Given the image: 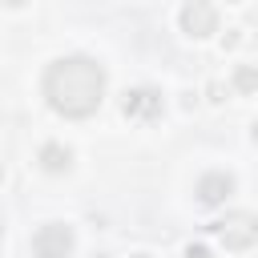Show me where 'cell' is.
<instances>
[{
  "label": "cell",
  "mask_w": 258,
  "mask_h": 258,
  "mask_svg": "<svg viewBox=\"0 0 258 258\" xmlns=\"http://www.w3.org/2000/svg\"><path fill=\"white\" fill-rule=\"evenodd\" d=\"M198 202L202 206H222L230 194H234V173H226V169H210V173H202V181H198Z\"/></svg>",
  "instance_id": "obj_6"
},
{
  "label": "cell",
  "mask_w": 258,
  "mask_h": 258,
  "mask_svg": "<svg viewBox=\"0 0 258 258\" xmlns=\"http://www.w3.org/2000/svg\"><path fill=\"white\" fill-rule=\"evenodd\" d=\"M36 161H40L44 173H69L73 169V149L60 145V141H44L40 153H36Z\"/></svg>",
  "instance_id": "obj_7"
},
{
  "label": "cell",
  "mask_w": 258,
  "mask_h": 258,
  "mask_svg": "<svg viewBox=\"0 0 258 258\" xmlns=\"http://www.w3.org/2000/svg\"><path fill=\"white\" fill-rule=\"evenodd\" d=\"M161 109H165V101H161V93L149 89V85L129 89V93L121 97V113H125L129 121H153V117H161Z\"/></svg>",
  "instance_id": "obj_5"
},
{
  "label": "cell",
  "mask_w": 258,
  "mask_h": 258,
  "mask_svg": "<svg viewBox=\"0 0 258 258\" xmlns=\"http://www.w3.org/2000/svg\"><path fill=\"white\" fill-rule=\"evenodd\" d=\"M181 258H214V250H210V246H198V242H194V246H185V254H181Z\"/></svg>",
  "instance_id": "obj_9"
},
{
  "label": "cell",
  "mask_w": 258,
  "mask_h": 258,
  "mask_svg": "<svg viewBox=\"0 0 258 258\" xmlns=\"http://www.w3.org/2000/svg\"><path fill=\"white\" fill-rule=\"evenodd\" d=\"M4 4H8V8H24L28 0H4Z\"/></svg>",
  "instance_id": "obj_10"
},
{
  "label": "cell",
  "mask_w": 258,
  "mask_h": 258,
  "mask_svg": "<svg viewBox=\"0 0 258 258\" xmlns=\"http://www.w3.org/2000/svg\"><path fill=\"white\" fill-rule=\"evenodd\" d=\"M250 137H254V141H258V121H254V125H250Z\"/></svg>",
  "instance_id": "obj_11"
},
{
  "label": "cell",
  "mask_w": 258,
  "mask_h": 258,
  "mask_svg": "<svg viewBox=\"0 0 258 258\" xmlns=\"http://www.w3.org/2000/svg\"><path fill=\"white\" fill-rule=\"evenodd\" d=\"M214 234H218V242H222L226 250H246V246L258 242V218L246 214V210L226 214L222 222H214Z\"/></svg>",
  "instance_id": "obj_2"
},
{
  "label": "cell",
  "mask_w": 258,
  "mask_h": 258,
  "mask_svg": "<svg viewBox=\"0 0 258 258\" xmlns=\"http://www.w3.org/2000/svg\"><path fill=\"white\" fill-rule=\"evenodd\" d=\"M133 258H149V254H133Z\"/></svg>",
  "instance_id": "obj_14"
},
{
  "label": "cell",
  "mask_w": 258,
  "mask_h": 258,
  "mask_svg": "<svg viewBox=\"0 0 258 258\" xmlns=\"http://www.w3.org/2000/svg\"><path fill=\"white\" fill-rule=\"evenodd\" d=\"M105 64L85 56V52H73V56H56L48 69H44V81H40V93L48 101L52 113L69 117V121H81V117H93L105 101Z\"/></svg>",
  "instance_id": "obj_1"
},
{
  "label": "cell",
  "mask_w": 258,
  "mask_h": 258,
  "mask_svg": "<svg viewBox=\"0 0 258 258\" xmlns=\"http://www.w3.org/2000/svg\"><path fill=\"white\" fill-rule=\"evenodd\" d=\"M234 89L238 93H254L258 89V69L254 64H238L234 69Z\"/></svg>",
  "instance_id": "obj_8"
},
{
  "label": "cell",
  "mask_w": 258,
  "mask_h": 258,
  "mask_svg": "<svg viewBox=\"0 0 258 258\" xmlns=\"http://www.w3.org/2000/svg\"><path fill=\"white\" fill-rule=\"evenodd\" d=\"M0 181H4V165H0Z\"/></svg>",
  "instance_id": "obj_13"
},
{
  "label": "cell",
  "mask_w": 258,
  "mask_h": 258,
  "mask_svg": "<svg viewBox=\"0 0 258 258\" xmlns=\"http://www.w3.org/2000/svg\"><path fill=\"white\" fill-rule=\"evenodd\" d=\"M93 258H105V254H93Z\"/></svg>",
  "instance_id": "obj_15"
},
{
  "label": "cell",
  "mask_w": 258,
  "mask_h": 258,
  "mask_svg": "<svg viewBox=\"0 0 258 258\" xmlns=\"http://www.w3.org/2000/svg\"><path fill=\"white\" fill-rule=\"evenodd\" d=\"M177 24H181V32H185V36L202 40V36L218 32V8H214L210 0H185V4H181V12H177Z\"/></svg>",
  "instance_id": "obj_4"
},
{
  "label": "cell",
  "mask_w": 258,
  "mask_h": 258,
  "mask_svg": "<svg viewBox=\"0 0 258 258\" xmlns=\"http://www.w3.org/2000/svg\"><path fill=\"white\" fill-rule=\"evenodd\" d=\"M73 226H64V222H48V226H40L36 234H32V254L36 258H69L73 254Z\"/></svg>",
  "instance_id": "obj_3"
},
{
  "label": "cell",
  "mask_w": 258,
  "mask_h": 258,
  "mask_svg": "<svg viewBox=\"0 0 258 258\" xmlns=\"http://www.w3.org/2000/svg\"><path fill=\"white\" fill-rule=\"evenodd\" d=\"M0 238H4V218H0Z\"/></svg>",
  "instance_id": "obj_12"
}]
</instances>
